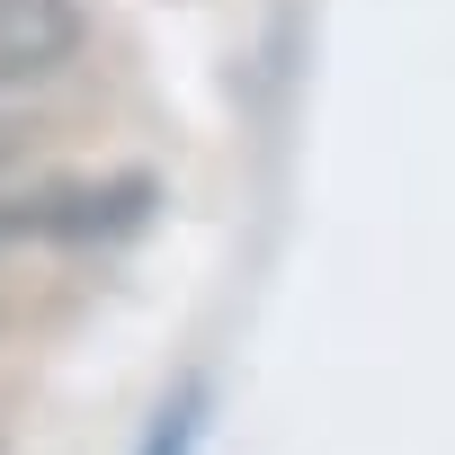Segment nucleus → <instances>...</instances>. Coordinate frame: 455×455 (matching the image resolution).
I'll return each instance as SVG.
<instances>
[{"label":"nucleus","mask_w":455,"mask_h":455,"mask_svg":"<svg viewBox=\"0 0 455 455\" xmlns=\"http://www.w3.org/2000/svg\"><path fill=\"white\" fill-rule=\"evenodd\" d=\"M81 54V0H0V90L54 81Z\"/></svg>","instance_id":"1"}]
</instances>
